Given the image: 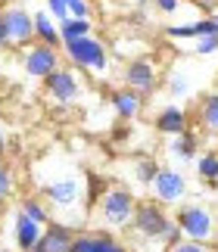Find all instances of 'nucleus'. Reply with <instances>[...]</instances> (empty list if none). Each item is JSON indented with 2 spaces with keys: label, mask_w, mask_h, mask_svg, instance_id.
<instances>
[{
  "label": "nucleus",
  "mask_w": 218,
  "mask_h": 252,
  "mask_svg": "<svg viewBox=\"0 0 218 252\" xmlns=\"http://www.w3.org/2000/svg\"><path fill=\"white\" fill-rule=\"evenodd\" d=\"M156 174H159V165H156L153 159H144L141 165H137V181H141V184H146V187H153Z\"/></svg>",
  "instance_id": "23"
},
{
  "label": "nucleus",
  "mask_w": 218,
  "mask_h": 252,
  "mask_svg": "<svg viewBox=\"0 0 218 252\" xmlns=\"http://www.w3.org/2000/svg\"><path fill=\"white\" fill-rule=\"evenodd\" d=\"M59 34H63V44H69V41L94 34V25L91 19H66V22H59Z\"/></svg>",
  "instance_id": "19"
},
{
  "label": "nucleus",
  "mask_w": 218,
  "mask_h": 252,
  "mask_svg": "<svg viewBox=\"0 0 218 252\" xmlns=\"http://www.w3.org/2000/svg\"><path fill=\"white\" fill-rule=\"evenodd\" d=\"M72 252H125V246L109 230H97V234H75Z\"/></svg>",
  "instance_id": "12"
},
{
  "label": "nucleus",
  "mask_w": 218,
  "mask_h": 252,
  "mask_svg": "<svg viewBox=\"0 0 218 252\" xmlns=\"http://www.w3.org/2000/svg\"><path fill=\"white\" fill-rule=\"evenodd\" d=\"M0 47H13L9 44V34H6V25H3V16H0Z\"/></svg>",
  "instance_id": "30"
},
{
  "label": "nucleus",
  "mask_w": 218,
  "mask_h": 252,
  "mask_svg": "<svg viewBox=\"0 0 218 252\" xmlns=\"http://www.w3.org/2000/svg\"><path fill=\"white\" fill-rule=\"evenodd\" d=\"M175 224L181 227V234L187 240H200V243H212L215 234H218L215 215L203 202H181L175 212Z\"/></svg>",
  "instance_id": "2"
},
{
  "label": "nucleus",
  "mask_w": 218,
  "mask_h": 252,
  "mask_svg": "<svg viewBox=\"0 0 218 252\" xmlns=\"http://www.w3.org/2000/svg\"><path fill=\"white\" fill-rule=\"evenodd\" d=\"M22 69H25V75L44 81L47 75H53L59 69V47L41 44V41L22 47Z\"/></svg>",
  "instance_id": "5"
},
{
  "label": "nucleus",
  "mask_w": 218,
  "mask_h": 252,
  "mask_svg": "<svg viewBox=\"0 0 218 252\" xmlns=\"http://www.w3.org/2000/svg\"><path fill=\"white\" fill-rule=\"evenodd\" d=\"M109 103H112V109L118 119H137V115L144 112V96L131 91V87H118V91H112V96H109Z\"/></svg>",
  "instance_id": "14"
},
{
  "label": "nucleus",
  "mask_w": 218,
  "mask_h": 252,
  "mask_svg": "<svg viewBox=\"0 0 218 252\" xmlns=\"http://www.w3.org/2000/svg\"><path fill=\"white\" fill-rule=\"evenodd\" d=\"M196 174H200V181H218V150L212 153H203L200 159H196Z\"/></svg>",
  "instance_id": "20"
},
{
  "label": "nucleus",
  "mask_w": 218,
  "mask_h": 252,
  "mask_svg": "<svg viewBox=\"0 0 218 252\" xmlns=\"http://www.w3.org/2000/svg\"><path fill=\"white\" fill-rule=\"evenodd\" d=\"M28 252H44V246H41V243H37V246H35V249H28Z\"/></svg>",
  "instance_id": "32"
},
{
  "label": "nucleus",
  "mask_w": 218,
  "mask_h": 252,
  "mask_svg": "<svg viewBox=\"0 0 218 252\" xmlns=\"http://www.w3.org/2000/svg\"><path fill=\"white\" fill-rule=\"evenodd\" d=\"M44 91H47V96H50L53 103L69 106V103H75L78 96H81V81H78V75L72 69H63V65H59L53 75L44 78Z\"/></svg>",
  "instance_id": "8"
},
{
  "label": "nucleus",
  "mask_w": 218,
  "mask_h": 252,
  "mask_svg": "<svg viewBox=\"0 0 218 252\" xmlns=\"http://www.w3.org/2000/svg\"><path fill=\"white\" fill-rule=\"evenodd\" d=\"M3 153H6V134H3V128H0V159H3Z\"/></svg>",
  "instance_id": "31"
},
{
  "label": "nucleus",
  "mask_w": 218,
  "mask_h": 252,
  "mask_svg": "<svg viewBox=\"0 0 218 252\" xmlns=\"http://www.w3.org/2000/svg\"><path fill=\"white\" fill-rule=\"evenodd\" d=\"M168 94L178 96V100L190 94V81H187L184 72H172V75H168Z\"/></svg>",
  "instance_id": "22"
},
{
  "label": "nucleus",
  "mask_w": 218,
  "mask_h": 252,
  "mask_svg": "<svg viewBox=\"0 0 218 252\" xmlns=\"http://www.w3.org/2000/svg\"><path fill=\"white\" fill-rule=\"evenodd\" d=\"M44 227L41 221H35V218H28L22 209L16 212V218H13V240H16V246L28 252V249H35L37 243H41V237H44Z\"/></svg>",
  "instance_id": "11"
},
{
  "label": "nucleus",
  "mask_w": 218,
  "mask_h": 252,
  "mask_svg": "<svg viewBox=\"0 0 218 252\" xmlns=\"http://www.w3.org/2000/svg\"><path fill=\"white\" fill-rule=\"evenodd\" d=\"M193 53H196V56H212V53H218V34L196 37V44H193Z\"/></svg>",
  "instance_id": "25"
},
{
  "label": "nucleus",
  "mask_w": 218,
  "mask_h": 252,
  "mask_svg": "<svg viewBox=\"0 0 218 252\" xmlns=\"http://www.w3.org/2000/svg\"><path fill=\"white\" fill-rule=\"evenodd\" d=\"M150 190H153L156 202H162V206H181L184 196H187V181H184V174L175 171V168H159Z\"/></svg>",
  "instance_id": "9"
},
{
  "label": "nucleus",
  "mask_w": 218,
  "mask_h": 252,
  "mask_svg": "<svg viewBox=\"0 0 218 252\" xmlns=\"http://www.w3.org/2000/svg\"><path fill=\"white\" fill-rule=\"evenodd\" d=\"M172 230H175V218L165 215L162 202H156V199L137 202V212L131 218V234L137 240H144V243H162L165 246V240H168Z\"/></svg>",
  "instance_id": "1"
},
{
  "label": "nucleus",
  "mask_w": 218,
  "mask_h": 252,
  "mask_svg": "<svg viewBox=\"0 0 218 252\" xmlns=\"http://www.w3.org/2000/svg\"><path fill=\"white\" fill-rule=\"evenodd\" d=\"M134 212H137V199L128 187H109L100 196V218L115 230L131 227Z\"/></svg>",
  "instance_id": "4"
},
{
  "label": "nucleus",
  "mask_w": 218,
  "mask_h": 252,
  "mask_svg": "<svg viewBox=\"0 0 218 252\" xmlns=\"http://www.w3.org/2000/svg\"><path fill=\"white\" fill-rule=\"evenodd\" d=\"M168 153H172L175 159H196V134L190 131H184V134H178V137H172V143H168Z\"/></svg>",
  "instance_id": "18"
},
{
  "label": "nucleus",
  "mask_w": 218,
  "mask_h": 252,
  "mask_svg": "<svg viewBox=\"0 0 218 252\" xmlns=\"http://www.w3.org/2000/svg\"><path fill=\"white\" fill-rule=\"evenodd\" d=\"M0 252H9V249H6V246H0Z\"/></svg>",
  "instance_id": "34"
},
{
  "label": "nucleus",
  "mask_w": 218,
  "mask_h": 252,
  "mask_svg": "<svg viewBox=\"0 0 218 252\" xmlns=\"http://www.w3.org/2000/svg\"><path fill=\"white\" fill-rule=\"evenodd\" d=\"M134 3H150V0H134Z\"/></svg>",
  "instance_id": "33"
},
{
  "label": "nucleus",
  "mask_w": 218,
  "mask_h": 252,
  "mask_svg": "<svg viewBox=\"0 0 218 252\" xmlns=\"http://www.w3.org/2000/svg\"><path fill=\"white\" fill-rule=\"evenodd\" d=\"M47 13H50L56 22H66L69 19V0H47Z\"/></svg>",
  "instance_id": "27"
},
{
  "label": "nucleus",
  "mask_w": 218,
  "mask_h": 252,
  "mask_svg": "<svg viewBox=\"0 0 218 252\" xmlns=\"http://www.w3.org/2000/svg\"><path fill=\"white\" fill-rule=\"evenodd\" d=\"M47 202H50L53 209L59 212H72L78 202H81V181L72 178V174H66V178H56L47 184Z\"/></svg>",
  "instance_id": "10"
},
{
  "label": "nucleus",
  "mask_w": 218,
  "mask_h": 252,
  "mask_svg": "<svg viewBox=\"0 0 218 252\" xmlns=\"http://www.w3.org/2000/svg\"><path fill=\"white\" fill-rule=\"evenodd\" d=\"M72 243H75V230L69 224L53 221V224L44 227V237H41L44 252H72Z\"/></svg>",
  "instance_id": "15"
},
{
  "label": "nucleus",
  "mask_w": 218,
  "mask_h": 252,
  "mask_svg": "<svg viewBox=\"0 0 218 252\" xmlns=\"http://www.w3.org/2000/svg\"><path fill=\"white\" fill-rule=\"evenodd\" d=\"M0 16H3V25H6V34H9V44L13 47L35 44V13H28L19 3H9V6L0 9Z\"/></svg>",
  "instance_id": "6"
},
{
  "label": "nucleus",
  "mask_w": 218,
  "mask_h": 252,
  "mask_svg": "<svg viewBox=\"0 0 218 252\" xmlns=\"http://www.w3.org/2000/svg\"><path fill=\"white\" fill-rule=\"evenodd\" d=\"M63 50H66V60L81 72H106L109 69V53H106L103 41H97L94 34L63 44Z\"/></svg>",
  "instance_id": "3"
},
{
  "label": "nucleus",
  "mask_w": 218,
  "mask_h": 252,
  "mask_svg": "<svg viewBox=\"0 0 218 252\" xmlns=\"http://www.w3.org/2000/svg\"><path fill=\"white\" fill-rule=\"evenodd\" d=\"M69 19H91V3L87 0H69Z\"/></svg>",
  "instance_id": "28"
},
{
  "label": "nucleus",
  "mask_w": 218,
  "mask_h": 252,
  "mask_svg": "<svg viewBox=\"0 0 218 252\" xmlns=\"http://www.w3.org/2000/svg\"><path fill=\"white\" fill-rule=\"evenodd\" d=\"M122 78H125V87L137 91L141 96H150L156 87H159V65L153 60H146V56H137V60H131L125 65Z\"/></svg>",
  "instance_id": "7"
},
{
  "label": "nucleus",
  "mask_w": 218,
  "mask_h": 252,
  "mask_svg": "<svg viewBox=\"0 0 218 252\" xmlns=\"http://www.w3.org/2000/svg\"><path fill=\"white\" fill-rule=\"evenodd\" d=\"M13 187H16L13 171H9V165H3V162H0V202H6L9 196H13Z\"/></svg>",
  "instance_id": "24"
},
{
  "label": "nucleus",
  "mask_w": 218,
  "mask_h": 252,
  "mask_svg": "<svg viewBox=\"0 0 218 252\" xmlns=\"http://www.w3.org/2000/svg\"><path fill=\"white\" fill-rule=\"evenodd\" d=\"M156 131L159 134H168V137H178V134L187 131V125H190V115H187V109H181V106H165V109L156 112Z\"/></svg>",
  "instance_id": "13"
},
{
  "label": "nucleus",
  "mask_w": 218,
  "mask_h": 252,
  "mask_svg": "<svg viewBox=\"0 0 218 252\" xmlns=\"http://www.w3.org/2000/svg\"><path fill=\"white\" fill-rule=\"evenodd\" d=\"M153 3H156V9H159V13L172 16V13H178V6H181V0H153Z\"/></svg>",
  "instance_id": "29"
},
{
  "label": "nucleus",
  "mask_w": 218,
  "mask_h": 252,
  "mask_svg": "<svg viewBox=\"0 0 218 252\" xmlns=\"http://www.w3.org/2000/svg\"><path fill=\"white\" fill-rule=\"evenodd\" d=\"M35 41L50 44V47H63V34H59V22L47 13H35Z\"/></svg>",
  "instance_id": "16"
},
{
  "label": "nucleus",
  "mask_w": 218,
  "mask_h": 252,
  "mask_svg": "<svg viewBox=\"0 0 218 252\" xmlns=\"http://www.w3.org/2000/svg\"><path fill=\"white\" fill-rule=\"evenodd\" d=\"M125 252H128V249H125Z\"/></svg>",
  "instance_id": "35"
},
{
  "label": "nucleus",
  "mask_w": 218,
  "mask_h": 252,
  "mask_svg": "<svg viewBox=\"0 0 218 252\" xmlns=\"http://www.w3.org/2000/svg\"><path fill=\"white\" fill-rule=\"evenodd\" d=\"M165 252H212L209 249V243H200V240H178V243L175 246H168Z\"/></svg>",
  "instance_id": "26"
},
{
  "label": "nucleus",
  "mask_w": 218,
  "mask_h": 252,
  "mask_svg": "<svg viewBox=\"0 0 218 252\" xmlns=\"http://www.w3.org/2000/svg\"><path fill=\"white\" fill-rule=\"evenodd\" d=\"M196 115H200L203 131H209V134H215V137H218V94H206L203 100H200Z\"/></svg>",
  "instance_id": "17"
},
{
  "label": "nucleus",
  "mask_w": 218,
  "mask_h": 252,
  "mask_svg": "<svg viewBox=\"0 0 218 252\" xmlns=\"http://www.w3.org/2000/svg\"><path fill=\"white\" fill-rule=\"evenodd\" d=\"M19 209H22L28 218L41 221V224H47V221H50V212H47V206H44L41 199H32V196H28V199H22V206H19Z\"/></svg>",
  "instance_id": "21"
}]
</instances>
